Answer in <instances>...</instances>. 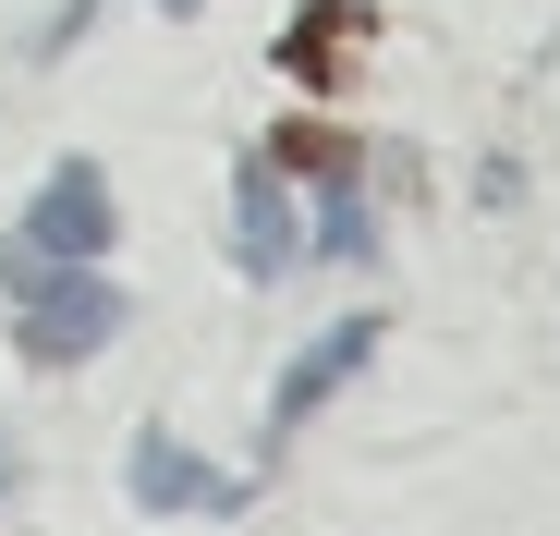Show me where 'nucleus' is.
I'll return each instance as SVG.
<instances>
[{
	"label": "nucleus",
	"mask_w": 560,
	"mask_h": 536,
	"mask_svg": "<svg viewBox=\"0 0 560 536\" xmlns=\"http://www.w3.org/2000/svg\"><path fill=\"white\" fill-rule=\"evenodd\" d=\"M122 488H135V512H244V500H256V476H220L208 452H183L171 427H135Z\"/></svg>",
	"instance_id": "20e7f679"
},
{
	"label": "nucleus",
	"mask_w": 560,
	"mask_h": 536,
	"mask_svg": "<svg viewBox=\"0 0 560 536\" xmlns=\"http://www.w3.org/2000/svg\"><path fill=\"white\" fill-rule=\"evenodd\" d=\"M159 13H171V25H196V13H208V0H159Z\"/></svg>",
	"instance_id": "1a4fd4ad"
},
{
	"label": "nucleus",
	"mask_w": 560,
	"mask_h": 536,
	"mask_svg": "<svg viewBox=\"0 0 560 536\" xmlns=\"http://www.w3.org/2000/svg\"><path fill=\"white\" fill-rule=\"evenodd\" d=\"M329 256H378V208H365V184H329V220H317Z\"/></svg>",
	"instance_id": "6e6552de"
},
{
	"label": "nucleus",
	"mask_w": 560,
	"mask_h": 536,
	"mask_svg": "<svg viewBox=\"0 0 560 536\" xmlns=\"http://www.w3.org/2000/svg\"><path fill=\"white\" fill-rule=\"evenodd\" d=\"M232 268H244V281H293V268H305V220H293V196H280L268 147L232 171Z\"/></svg>",
	"instance_id": "39448f33"
},
{
	"label": "nucleus",
	"mask_w": 560,
	"mask_h": 536,
	"mask_svg": "<svg viewBox=\"0 0 560 536\" xmlns=\"http://www.w3.org/2000/svg\"><path fill=\"white\" fill-rule=\"evenodd\" d=\"M353 37H378V13L365 0H305L293 37H280V73H305V85H341V49Z\"/></svg>",
	"instance_id": "423d86ee"
},
{
	"label": "nucleus",
	"mask_w": 560,
	"mask_h": 536,
	"mask_svg": "<svg viewBox=\"0 0 560 536\" xmlns=\"http://www.w3.org/2000/svg\"><path fill=\"white\" fill-rule=\"evenodd\" d=\"M0 500H13V452H0Z\"/></svg>",
	"instance_id": "9d476101"
},
{
	"label": "nucleus",
	"mask_w": 560,
	"mask_h": 536,
	"mask_svg": "<svg viewBox=\"0 0 560 536\" xmlns=\"http://www.w3.org/2000/svg\"><path fill=\"white\" fill-rule=\"evenodd\" d=\"M0 293H13V353L25 366H85L122 341V293L98 268H37L25 244H0Z\"/></svg>",
	"instance_id": "f257e3e1"
},
{
	"label": "nucleus",
	"mask_w": 560,
	"mask_h": 536,
	"mask_svg": "<svg viewBox=\"0 0 560 536\" xmlns=\"http://www.w3.org/2000/svg\"><path fill=\"white\" fill-rule=\"evenodd\" d=\"M365 366H378V305H365V317H329L305 353H293V366H280V391H268V415H256V439H268V452H280V439H293L317 403H341Z\"/></svg>",
	"instance_id": "7ed1b4c3"
},
{
	"label": "nucleus",
	"mask_w": 560,
	"mask_h": 536,
	"mask_svg": "<svg viewBox=\"0 0 560 536\" xmlns=\"http://www.w3.org/2000/svg\"><path fill=\"white\" fill-rule=\"evenodd\" d=\"M268 171H317V184H365V147L329 135V123H293V135H268Z\"/></svg>",
	"instance_id": "0eeeda50"
},
{
	"label": "nucleus",
	"mask_w": 560,
	"mask_h": 536,
	"mask_svg": "<svg viewBox=\"0 0 560 536\" xmlns=\"http://www.w3.org/2000/svg\"><path fill=\"white\" fill-rule=\"evenodd\" d=\"M13 244H25L37 268H98V256L122 244L110 171H98V159H49V184H37V208L13 220Z\"/></svg>",
	"instance_id": "f03ea898"
}]
</instances>
